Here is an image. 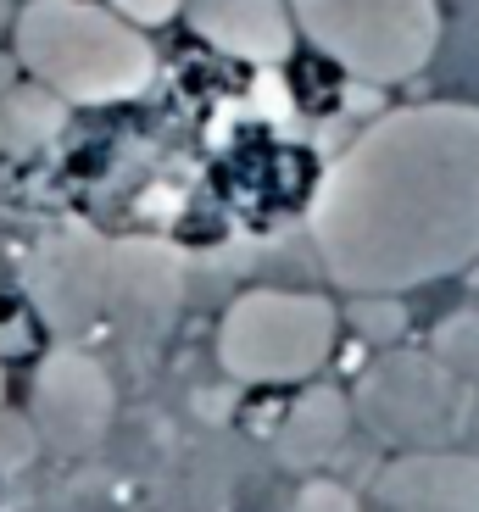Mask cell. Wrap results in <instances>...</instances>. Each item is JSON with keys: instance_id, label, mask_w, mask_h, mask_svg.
<instances>
[{"instance_id": "obj_1", "label": "cell", "mask_w": 479, "mask_h": 512, "mask_svg": "<svg viewBox=\"0 0 479 512\" xmlns=\"http://www.w3.org/2000/svg\"><path fill=\"white\" fill-rule=\"evenodd\" d=\"M312 240L357 290L418 284L479 256V106L374 117L312 195Z\"/></svg>"}, {"instance_id": "obj_2", "label": "cell", "mask_w": 479, "mask_h": 512, "mask_svg": "<svg viewBox=\"0 0 479 512\" xmlns=\"http://www.w3.org/2000/svg\"><path fill=\"white\" fill-rule=\"evenodd\" d=\"M17 62L67 106H112L151 90L156 51L145 28L95 0H28L12 17Z\"/></svg>"}, {"instance_id": "obj_3", "label": "cell", "mask_w": 479, "mask_h": 512, "mask_svg": "<svg viewBox=\"0 0 479 512\" xmlns=\"http://www.w3.org/2000/svg\"><path fill=\"white\" fill-rule=\"evenodd\" d=\"M290 17L357 84H407L441 51V0H290Z\"/></svg>"}, {"instance_id": "obj_4", "label": "cell", "mask_w": 479, "mask_h": 512, "mask_svg": "<svg viewBox=\"0 0 479 512\" xmlns=\"http://www.w3.org/2000/svg\"><path fill=\"white\" fill-rule=\"evenodd\" d=\"M324 346H329V307L312 301V295H279V290L246 295L229 312V329H223V351L234 362L273 373L307 368Z\"/></svg>"}, {"instance_id": "obj_5", "label": "cell", "mask_w": 479, "mask_h": 512, "mask_svg": "<svg viewBox=\"0 0 479 512\" xmlns=\"http://www.w3.org/2000/svg\"><path fill=\"white\" fill-rule=\"evenodd\" d=\"M184 17L212 51L251 67H279L296 51L290 0H184Z\"/></svg>"}, {"instance_id": "obj_6", "label": "cell", "mask_w": 479, "mask_h": 512, "mask_svg": "<svg viewBox=\"0 0 479 512\" xmlns=\"http://www.w3.org/2000/svg\"><path fill=\"white\" fill-rule=\"evenodd\" d=\"M67 112L73 106L62 101L56 90H45V84H17L6 101H0V123H6V145H17V151H39V145H51L56 134L67 128Z\"/></svg>"}, {"instance_id": "obj_7", "label": "cell", "mask_w": 479, "mask_h": 512, "mask_svg": "<svg viewBox=\"0 0 479 512\" xmlns=\"http://www.w3.org/2000/svg\"><path fill=\"white\" fill-rule=\"evenodd\" d=\"M39 351V323L17 301H0V362H28Z\"/></svg>"}, {"instance_id": "obj_8", "label": "cell", "mask_w": 479, "mask_h": 512, "mask_svg": "<svg viewBox=\"0 0 479 512\" xmlns=\"http://www.w3.org/2000/svg\"><path fill=\"white\" fill-rule=\"evenodd\" d=\"M117 17H129L134 28H162L173 17H184V0H106Z\"/></svg>"}, {"instance_id": "obj_9", "label": "cell", "mask_w": 479, "mask_h": 512, "mask_svg": "<svg viewBox=\"0 0 479 512\" xmlns=\"http://www.w3.org/2000/svg\"><path fill=\"white\" fill-rule=\"evenodd\" d=\"M12 17H17V12H12V0H0V34L12 28Z\"/></svg>"}, {"instance_id": "obj_10", "label": "cell", "mask_w": 479, "mask_h": 512, "mask_svg": "<svg viewBox=\"0 0 479 512\" xmlns=\"http://www.w3.org/2000/svg\"><path fill=\"white\" fill-rule=\"evenodd\" d=\"M0 145H6V123H0Z\"/></svg>"}]
</instances>
